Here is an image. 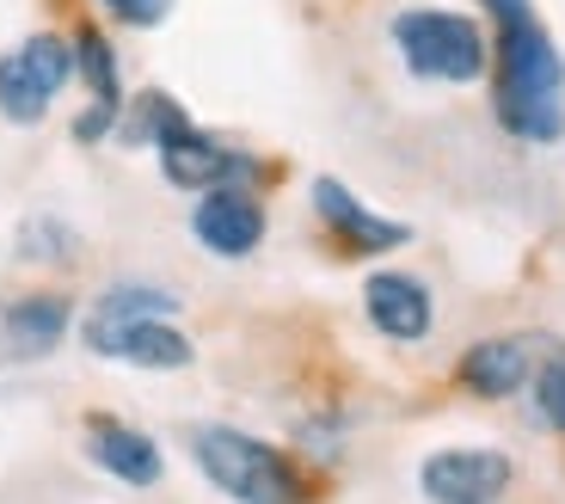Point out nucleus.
<instances>
[{"mask_svg": "<svg viewBox=\"0 0 565 504\" xmlns=\"http://www.w3.org/2000/svg\"><path fill=\"white\" fill-rule=\"evenodd\" d=\"M498 117L523 141L565 136V62L541 31L535 7L498 19Z\"/></svg>", "mask_w": 565, "mask_h": 504, "instance_id": "f257e3e1", "label": "nucleus"}, {"mask_svg": "<svg viewBox=\"0 0 565 504\" xmlns=\"http://www.w3.org/2000/svg\"><path fill=\"white\" fill-rule=\"evenodd\" d=\"M191 455H198L203 480L215 492H227L234 504H301L308 498L301 468L277 443L246 437L234 424H203V431H191Z\"/></svg>", "mask_w": 565, "mask_h": 504, "instance_id": "f03ea898", "label": "nucleus"}, {"mask_svg": "<svg viewBox=\"0 0 565 504\" xmlns=\"http://www.w3.org/2000/svg\"><path fill=\"white\" fill-rule=\"evenodd\" d=\"M394 43L406 69L418 81H480L486 74V31L467 13H449V7H418V13L394 19Z\"/></svg>", "mask_w": 565, "mask_h": 504, "instance_id": "7ed1b4c3", "label": "nucleus"}, {"mask_svg": "<svg viewBox=\"0 0 565 504\" xmlns=\"http://www.w3.org/2000/svg\"><path fill=\"white\" fill-rule=\"evenodd\" d=\"M68 81H74V43L56 38V31H38L13 56H0V112L13 124H38Z\"/></svg>", "mask_w": 565, "mask_h": 504, "instance_id": "20e7f679", "label": "nucleus"}, {"mask_svg": "<svg viewBox=\"0 0 565 504\" xmlns=\"http://www.w3.org/2000/svg\"><path fill=\"white\" fill-rule=\"evenodd\" d=\"M86 350L136 369H184L198 350L172 326V314H93L86 321Z\"/></svg>", "mask_w": 565, "mask_h": 504, "instance_id": "39448f33", "label": "nucleus"}, {"mask_svg": "<svg viewBox=\"0 0 565 504\" xmlns=\"http://www.w3.org/2000/svg\"><path fill=\"white\" fill-rule=\"evenodd\" d=\"M516 480L504 449H437L418 468V486L430 504H498Z\"/></svg>", "mask_w": 565, "mask_h": 504, "instance_id": "423d86ee", "label": "nucleus"}, {"mask_svg": "<svg viewBox=\"0 0 565 504\" xmlns=\"http://www.w3.org/2000/svg\"><path fill=\"white\" fill-rule=\"evenodd\" d=\"M160 172H167L179 191H215V185H241L253 179V160L222 148L215 136H203L198 124H179L160 141Z\"/></svg>", "mask_w": 565, "mask_h": 504, "instance_id": "0eeeda50", "label": "nucleus"}, {"mask_svg": "<svg viewBox=\"0 0 565 504\" xmlns=\"http://www.w3.org/2000/svg\"><path fill=\"white\" fill-rule=\"evenodd\" d=\"M198 240L215 252V259H246V252L265 240V210L241 185H215V191L198 197V216H191Z\"/></svg>", "mask_w": 565, "mask_h": 504, "instance_id": "6e6552de", "label": "nucleus"}, {"mask_svg": "<svg viewBox=\"0 0 565 504\" xmlns=\"http://www.w3.org/2000/svg\"><path fill=\"white\" fill-rule=\"evenodd\" d=\"M363 308H369V326L399 338V345H418V338L430 333V321H437L430 290H424L418 277H406V271H375V277L363 283Z\"/></svg>", "mask_w": 565, "mask_h": 504, "instance_id": "1a4fd4ad", "label": "nucleus"}, {"mask_svg": "<svg viewBox=\"0 0 565 504\" xmlns=\"http://www.w3.org/2000/svg\"><path fill=\"white\" fill-rule=\"evenodd\" d=\"M313 210H320V222L332 228L351 252H394V246H406V240H412L406 222H387V216L363 210L339 179H313Z\"/></svg>", "mask_w": 565, "mask_h": 504, "instance_id": "9d476101", "label": "nucleus"}, {"mask_svg": "<svg viewBox=\"0 0 565 504\" xmlns=\"http://www.w3.org/2000/svg\"><path fill=\"white\" fill-rule=\"evenodd\" d=\"M68 333V302L62 295H19L13 308L0 314V345L7 357H50Z\"/></svg>", "mask_w": 565, "mask_h": 504, "instance_id": "9b49d317", "label": "nucleus"}, {"mask_svg": "<svg viewBox=\"0 0 565 504\" xmlns=\"http://www.w3.org/2000/svg\"><path fill=\"white\" fill-rule=\"evenodd\" d=\"M74 69L86 74V93H93V105H86V117L74 124V136H81V141H99L105 129L117 124V105H124V86H117V56H111V43H105L99 31H86L81 50H74Z\"/></svg>", "mask_w": 565, "mask_h": 504, "instance_id": "f8f14e48", "label": "nucleus"}, {"mask_svg": "<svg viewBox=\"0 0 565 504\" xmlns=\"http://www.w3.org/2000/svg\"><path fill=\"white\" fill-rule=\"evenodd\" d=\"M86 449H93V462L105 468V474L129 480V486H154L160 480V449L148 443V437L136 431V424H117V419H93L86 424Z\"/></svg>", "mask_w": 565, "mask_h": 504, "instance_id": "ddd939ff", "label": "nucleus"}, {"mask_svg": "<svg viewBox=\"0 0 565 504\" xmlns=\"http://www.w3.org/2000/svg\"><path fill=\"white\" fill-rule=\"evenodd\" d=\"M529 381V345L523 338H480L461 357V388L480 400H510Z\"/></svg>", "mask_w": 565, "mask_h": 504, "instance_id": "4468645a", "label": "nucleus"}, {"mask_svg": "<svg viewBox=\"0 0 565 504\" xmlns=\"http://www.w3.org/2000/svg\"><path fill=\"white\" fill-rule=\"evenodd\" d=\"M93 314H179V302L167 290H148V283H117V290L99 295Z\"/></svg>", "mask_w": 565, "mask_h": 504, "instance_id": "2eb2a0df", "label": "nucleus"}, {"mask_svg": "<svg viewBox=\"0 0 565 504\" xmlns=\"http://www.w3.org/2000/svg\"><path fill=\"white\" fill-rule=\"evenodd\" d=\"M535 407H541V419L553 424V431H565V345L559 350H547V364L535 369Z\"/></svg>", "mask_w": 565, "mask_h": 504, "instance_id": "dca6fc26", "label": "nucleus"}, {"mask_svg": "<svg viewBox=\"0 0 565 504\" xmlns=\"http://www.w3.org/2000/svg\"><path fill=\"white\" fill-rule=\"evenodd\" d=\"M99 7H105V13H117L124 25H154L172 0H99Z\"/></svg>", "mask_w": 565, "mask_h": 504, "instance_id": "f3484780", "label": "nucleus"}, {"mask_svg": "<svg viewBox=\"0 0 565 504\" xmlns=\"http://www.w3.org/2000/svg\"><path fill=\"white\" fill-rule=\"evenodd\" d=\"M492 7V19H504V13H516V7H529V0H486Z\"/></svg>", "mask_w": 565, "mask_h": 504, "instance_id": "a211bd4d", "label": "nucleus"}]
</instances>
